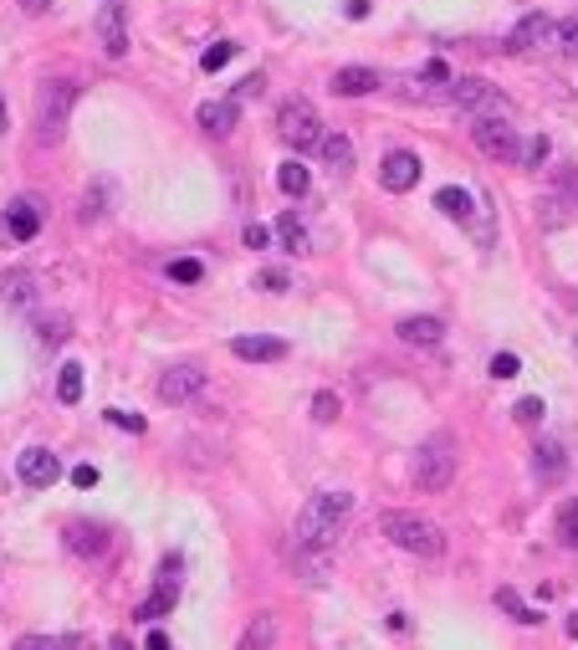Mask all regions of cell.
<instances>
[{
    "label": "cell",
    "instance_id": "cell-50",
    "mask_svg": "<svg viewBox=\"0 0 578 650\" xmlns=\"http://www.w3.org/2000/svg\"><path fill=\"white\" fill-rule=\"evenodd\" d=\"M113 650H133V645H129V640H113Z\"/></svg>",
    "mask_w": 578,
    "mask_h": 650
},
{
    "label": "cell",
    "instance_id": "cell-46",
    "mask_svg": "<svg viewBox=\"0 0 578 650\" xmlns=\"http://www.w3.org/2000/svg\"><path fill=\"white\" fill-rule=\"evenodd\" d=\"M143 650H169V635H164V630H149V640H143Z\"/></svg>",
    "mask_w": 578,
    "mask_h": 650
},
{
    "label": "cell",
    "instance_id": "cell-40",
    "mask_svg": "<svg viewBox=\"0 0 578 650\" xmlns=\"http://www.w3.org/2000/svg\"><path fill=\"white\" fill-rule=\"evenodd\" d=\"M517 369H522V364H517V353H497V359H491V379H512Z\"/></svg>",
    "mask_w": 578,
    "mask_h": 650
},
{
    "label": "cell",
    "instance_id": "cell-38",
    "mask_svg": "<svg viewBox=\"0 0 578 650\" xmlns=\"http://www.w3.org/2000/svg\"><path fill=\"white\" fill-rule=\"evenodd\" d=\"M512 415L522 420V425H538V420H542V400H532V394H527V400L512 404Z\"/></svg>",
    "mask_w": 578,
    "mask_h": 650
},
{
    "label": "cell",
    "instance_id": "cell-13",
    "mask_svg": "<svg viewBox=\"0 0 578 650\" xmlns=\"http://www.w3.org/2000/svg\"><path fill=\"white\" fill-rule=\"evenodd\" d=\"M200 384H205V374H200L194 364H174V369L159 374V400L164 404H190L194 394H200Z\"/></svg>",
    "mask_w": 578,
    "mask_h": 650
},
{
    "label": "cell",
    "instance_id": "cell-16",
    "mask_svg": "<svg viewBox=\"0 0 578 650\" xmlns=\"http://www.w3.org/2000/svg\"><path fill=\"white\" fill-rule=\"evenodd\" d=\"M405 343H415V349H440L446 343V323L440 318H430V312H415V318H399L394 328Z\"/></svg>",
    "mask_w": 578,
    "mask_h": 650
},
{
    "label": "cell",
    "instance_id": "cell-10",
    "mask_svg": "<svg viewBox=\"0 0 578 650\" xmlns=\"http://www.w3.org/2000/svg\"><path fill=\"white\" fill-rule=\"evenodd\" d=\"M415 180H420V154H415V149H389V154L379 159V184H384V190L405 195V190H415Z\"/></svg>",
    "mask_w": 578,
    "mask_h": 650
},
{
    "label": "cell",
    "instance_id": "cell-37",
    "mask_svg": "<svg viewBox=\"0 0 578 650\" xmlns=\"http://www.w3.org/2000/svg\"><path fill=\"white\" fill-rule=\"evenodd\" d=\"M257 287H261V292H277V298H282L287 287H292V277L277 272V267H267V272H257Z\"/></svg>",
    "mask_w": 578,
    "mask_h": 650
},
{
    "label": "cell",
    "instance_id": "cell-22",
    "mask_svg": "<svg viewBox=\"0 0 578 650\" xmlns=\"http://www.w3.org/2000/svg\"><path fill=\"white\" fill-rule=\"evenodd\" d=\"M113 195H118V184L108 180V174H98V180L88 184V195H82V210H78V215H82L88 225H92V221H103L108 210H113Z\"/></svg>",
    "mask_w": 578,
    "mask_h": 650
},
{
    "label": "cell",
    "instance_id": "cell-26",
    "mask_svg": "<svg viewBox=\"0 0 578 650\" xmlns=\"http://www.w3.org/2000/svg\"><path fill=\"white\" fill-rule=\"evenodd\" d=\"M436 205H440V215H450V221H461V225L476 215L471 190H461V184H446V190H436Z\"/></svg>",
    "mask_w": 578,
    "mask_h": 650
},
{
    "label": "cell",
    "instance_id": "cell-18",
    "mask_svg": "<svg viewBox=\"0 0 578 650\" xmlns=\"http://www.w3.org/2000/svg\"><path fill=\"white\" fill-rule=\"evenodd\" d=\"M98 37H103V52L108 57L129 52V31H123V5H118V0H108L103 11H98Z\"/></svg>",
    "mask_w": 578,
    "mask_h": 650
},
{
    "label": "cell",
    "instance_id": "cell-12",
    "mask_svg": "<svg viewBox=\"0 0 578 650\" xmlns=\"http://www.w3.org/2000/svg\"><path fill=\"white\" fill-rule=\"evenodd\" d=\"M16 477L26 481L31 492H41V487H52V481L62 477V461H57L47 446H31V451H21V461H16Z\"/></svg>",
    "mask_w": 578,
    "mask_h": 650
},
{
    "label": "cell",
    "instance_id": "cell-27",
    "mask_svg": "<svg viewBox=\"0 0 578 650\" xmlns=\"http://www.w3.org/2000/svg\"><path fill=\"white\" fill-rule=\"evenodd\" d=\"M82 390H88V379H82V364L72 359V364H62V374H57V400H62V404H78Z\"/></svg>",
    "mask_w": 578,
    "mask_h": 650
},
{
    "label": "cell",
    "instance_id": "cell-31",
    "mask_svg": "<svg viewBox=\"0 0 578 650\" xmlns=\"http://www.w3.org/2000/svg\"><path fill=\"white\" fill-rule=\"evenodd\" d=\"M497 604H501L507 614H512V620H522V624H538V620H542V614L532 610V604H522V599H517V589H497Z\"/></svg>",
    "mask_w": 578,
    "mask_h": 650
},
{
    "label": "cell",
    "instance_id": "cell-30",
    "mask_svg": "<svg viewBox=\"0 0 578 650\" xmlns=\"http://www.w3.org/2000/svg\"><path fill=\"white\" fill-rule=\"evenodd\" d=\"M558 543L578 548V497H568L563 508H558Z\"/></svg>",
    "mask_w": 578,
    "mask_h": 650
},
{
    "label": "cell",
    "instance_id": "cell-9",
    "mask_svg": "<svg viewBox=\"0 0 578 650\" xmlns=\"http://www.w3.org/2000/svg\"><path fill=\"white\" fill-rule=\"evenodd\" d=\"M180 579H184V559H180V553H169L164 569H159V584L149 589V599L139 604L143 620H159V614L174 610V599H180Z\"/></svg>",
    "mask_w": 578,
    "mask_h": 650
},
{
    "label": "cell",
    "instance_id": "cell-15",
    "mask_svg": "<svg viewBox=\"0 0 578 650\" xmlns=\"http://www.w3.org/2000/svg\"><path fill=\"white\" fill-rule=\"evenodd\" d=\"M231 353H236V359H246V364H277V359H287V339L241 333V339H231Z\"/></svg>",
    "mask_w": 578,
    "mask_h": 650
},
{
    "label": "cell",
    "instance_id": "cell-11",
    "mask_svg": "<svg viewBox=\"0 0 578 650\" xmlns=\"http://www.w3.org/2000/svg\"><path fill=\"white\" fill-rule=\"evenodd\" d=\"M41 221H47V205H41L37 195H21L5 205V221H0V231L11 236V241H31V236L41 231Z\"/></svg>",
    "mask_w": 578,
    "mask_h": 650
},
{
    "label": "cell",
    "instance_id": "cell-32",
    "mask_svg": "<svg viewBox=\"0 0 578 650\" xmlns=\"http://www.w3.org/2000/svg\"><path fill=\"white\" fill-rule=\"evenodd\" d=\"M552 190H558L568 205H578V164H558V170H552Z\"/></svg>",
    "mask_w": 578,
    "mask_h": 650
},
{
    "label": "cell",
    "instance_id": "cell-24",
    "mask_svg": "<svg viewBox=\"0 0 578 650\" xmlns=\"http://www.w3.org/2000/svg\"><path fill=\"white\" fill-rule=\"evenodd\" d=\"M0 298H5V308H37V277H31L26 267L5 272V282H0Z\"/></svg>",
    "mask_w": 578,
    "mask_h": 650
},
{
    "label": "cell",
    "instance_id": "cell-20",
    "mask_svg": "<svg viewBox=\"0 0 578 650\" xmlns=\"http://www.w3.org/2000/svg\"><path fill=\"white\" fill-rule=\"evenodd\" d=\"M379 82H384V78H379L373 67H343V72H333L328 88H333L338 98H363V92H373Z\"/></svg>",
    "mask_w": 578,
    "mask_h": 650
},
{
    "label": "cell",
    "instance_id": "cell-6",
    "mask_svg": "<svg viewBox=\"0 0 578 650\" xmlns=\"http://www.w3.org/2000/svg\"><path fill=\"white\" fill-rule=\"evenodd\" d=\"M450 103L461 108V113H471L476 123H481V118H507V92L501 88H491L487 78H456L450 82Z\"/></svg>",
    "mask_w": 578,
    "mask_h": 650
},
{
    "label": "cell",
    "instance_id": "cell-7",
    "mask_svg": "<svg viewBox=\"0 0 578 650\" xmlns=\"http://www.w3.org/2000/svg\"><path fill=\"white\" fill-rule=\"evenodd\" d=\"M471 143L487 159H497V164H517V159H522V139H517V129L507 118H481V123H471Z\"/></svg>",
    "mask_w": 578,
    "mask_h": 650
},
{
    "label": "cell",
    "instance_id": "cell-8",
    "mask_svg": "<svg viewBox=\"0 0 578 650\" xmlns=\"http://www.w3.org/2000/svg\"><path fill=\"white\" fill-rule=\"evenodd\" d=\"M542 47H558V21L548 11H527L507 37V52L522 57V52H542Z\"/></svg>",
    "mask_w": 578,
    "mask_h": 650
},
{
    "label": "cell",
    "instance_id": "cell-3",
    "mask_svg": "<svg viewBox=\"0 0 578 650\" xmlns=\"http://www.w3.org/2000/svg\"><path fill=\"white\" fill-rule=\"evenodd\" d=\"M72 108H78V82L67 78H47L37 92V143H62L67 123H72Z\"/></svg>",
    "mask_w": 578,
    "mask_h": 650
},
{
    "label": "cell",
    "instance_id": "cell-35",
    "mask_svg": "<svg viewBox=\"0 0 578 650\" xmlns=\"http://www.w3.org/2000/svg\"><path fill=\"white\" fill-rule=\"evenodd\" d=\"M231 57H236V41H215V47L200 57V67H205V72H220V67L231 62Z\"/></svg>",
    "mask_w": 578,
    "mask_h": 650
},
{
    "label": "cell",
    "instance_id": "cell-19",
    "mask_svg": "<svg viewBox=\"0 0 578 650\" xmlns=\"http://www.w3.org/2000/svg\"><path fill=\"white\" fill-rule=\"evenodd\" d=\"M236 650H277V614L271 610L251 614L246 630H241V640H236Z\"/></svg>",
    "mask_w": 578,
    "mask_h": 650
},
{
    "label": "cell",
    "instance_id": "cell-43",
    "mask_svg": "<svg viewBox=\"0 0 578 650\" xmlns=\"http://www.w3.org/2000/svg\"><path fill=\"white\" fill-rule=\"evenodd\" d=\"M108 420H113V425H123V430H133V435L143 430V420H139V415H129V410H108Z\"/></svg>",
    "mask_w": 578,
    "mask_h": 650
},
{
    "label": "cell",
    "instance_id": "cell-34",
    "mask_svg": "<svg viewBox=\"0 0 578 650\" xmlns=\"http://www.w3.org/2000/svg\"><path fill=\"white\" fill-rule=\"evenodd\" d=\"M338 410H343V404H338L333 390H318V394H312V420H318V425H333Z\"/></svg>",
    "mask_w": 578,
    "mask_h": 650
},
{
    "label": "cell",
    "instance_id": "cell-39",
    "mask_svg": "<svg viewBox=\"0 0 578 650\" xmlns=\"http://www.w3.org/2000/svg\"><path fill=\"white\" fill-rule=\"evenodd\" d=\"M41 339H47V343H62V339H67V318H62V312L41 318Z\"/></svg>",
    "mask_w": 578,
    "mask_h": 650
},
{
    "label": "cell",
    "instance_id": "cell-36",
    "mask_svg": "<svg viewBox=\"0 0 578 650\" xmlns=\"http://www.w3.org/2000/svg\"><path fill=\"white\" fill-rule=\"evenodd\" d=\"M542 159H548V139H527L522 143V170H542Z\"/></svg>",
    "mask_w": 578,
    "mask_h": 650
},
{
    "label": "cell",
    "instance_id": "cell-1",
    "mask_svg": "<svg viewBox=\"0 0 578 650\" xmlns=\"http://www.w3.org/2000/svg\"><path fill=\"white\" fill-rule=\"evenodd\" d=\"M348 518H353V492H343V487L308 497V508L297 512V528H292L297 548H333Z\"/></svg>",
    "mask_w": 578,
    "mask_h": 650
},
{
    "label": "cell",
    "instance_id": "cell-14",
    "mask_svg": "<svg viewBox=\"0 0 578 650\" xmlns=\"http://www.w3.org/2000/svg\"><path fill=\"white\" fill-rule=\"evenodd\" d=\"M67 548H72L78 559H103L108 548H113V533H108L103 522H72V528H67Z\"/></svg>",
    "mask_w": 578,
    "mask_h": 650
},
{
    "label": "cell",
    "instance_id": "cell-42",
    "mask_svg": "<svg viewBox=\"0 0 578 650\" xmlns=\"http://www.w3.org/2000/svg\"><path fill=\"white\" fill-rule=\"evenodd\" d=\"M246 246H251V251H267V246H271V231H267V225H246Z\"/></svg>",
    "mask_w": 578,
    "mask_h": 650
},
{
    "label": "cell",
    "instance_id": "cell-28",
    "mask_svg": "<svg viewBox=\"0 0 578 650\" xmlns=\"http://www.w3.org/2000/svg\"><path fill=\"white\" fill-rule=\"evenodd\" d=\"M164 272H169V282L194 287V282H205V261H200V257H174V261L164 267Z\"/></svg>",
    "mask_w": 578,
    "mask_h": 650
},
{
    "label": "cell",
    "instance_id": "cell-21",
    "mask_svg": "<svg viewBox=\"0 0 578 650\" xmlns=\"http://www.w3.org/2000/svg\"><path fill=\"white\" fill-rule=\"evenodd\" d=\"M236 118H241V108H236V103H200V108H194V123H200L210 139H226V133L236 129Z\"/></svg>",
    "mask_w": 578,
    "mask_h": 650
},
{
    "label": "cell",
    "instance_id": "cell-17",
    "mask_svg": "<svg viewBox=\"0 0 578 650\" xmlns=\"http://www.w3.org/2000/svg\"><path fill=\"white\" fill-rule=\"evenodd\" d=\"M532 477L542 481V487H558V481L568 477V451L558 441H538L532 446Z\"/></svg>",
    "mask_w": 578,
    "mask_h": 650
},
{
    "label": "cell",
    "instance_id": "cell-49",
    "mask_svg": "<svg viewBox=\"0 0 578 650\" xmlns=\"http://www.w3.org/2000/svg\"><path fill=\"white\" fill-rule=\"evenodd\" d=\"M568 635H573V640H578V610H573V614H568Z\"/></svg>",
    "mask_w": 578,
    "mask_h": 650
},
{
    "label": "cell",
    "instance_id": "cell-25",
    "mask_svg": "<svg viewBox=\"0 0 578 650\" xmlns=\"http://www.w3.org/2000/svg\"><path fill=\"white\" fill-rule=\"evenodd\" d=\"M322 164H328V170L333 174H348L353 170V139H348V133H322Z\"/></svg>",
    "mask_w": 578,
    "mask_h": 650
},
{
    "label": "cell",
    "instance_id": "cell-47",
    "mask_svg": "<svg viewBox=\"0 0 578 650\" xmlns=\"http://www.w3.org/2000/svg\"><path fill=\"white\" fill-rule=\"evenodd\" d=\"M21 11H26V16H47V11H52V0H21Z\"/></svg>",
    "mask_w": 578,
    "mask_h": 650
},
{
    "label": "cell",
    "instance_id": "cell-33",
    "mask_svg": "<svg viewBox=\"0 0 578 650\" xmlns=\"http://www.w3.org/2000/svg\"><path fill=\"white\" fill-rule=\"evenodd\" d=\"M11 650H78V640H67V635H21Z\"/></svg>",
    "mask_w": 578,
    "mask_h": 650
},
{
    "label": "cell",
    "instance_id": "cell-23",
    "mask_svg": "<svg viewBox=\"0 0 578 650\" xmlns=\"http://www.w3.org/2000/svg\"><path fill=\"white\" fill-rule=\"evenodd\" d=\"M271 236H277V241H282V251H292V257H308V251H312V236H308V225L297 221V210H282Z\"/></svg>",
    "mask_w": 578,
    "mask_h": 650
},
{
    "label": "cell",
    "instance_id": "cell-2",
    "mask_svg": "<svg viewBox=\"0 0 578 650\" xmlns=\"http://www.w3.org/2000/svg\"><path fill=\"white\" fill-rule=\"evenodd\" d=\"M379 533H384L394 548L415 553V559H440V553H446V533H440L430 518H420V512H399V508H389L384 518H379Z\"/></svg>",
    "mask_w": 578,
    "mask_h": 650
},
{
    "label": "cell",
    "instance_id": "cell-5",
    "mask_svg": "<svg viewBox=\"0 0 578 650\" xmlns=\"http://www.w3.org/2000/svg\"><path fill=\"white\" fill-rule=\"evenodd\" d=\"M277 133L287 149H322V118L308 98H287L277 108Z\"/></svg>",
    "mask_w": 578,
    "mask_h": 650
},
{
    "label": "cell",
    "instance_id": "cell-48",
    "mask_svg": "<svg viewBox=\"0 0 578 650\" xmlns=\"http://www.w3.org/2000/svg\"><path fill=\"white\" fill-rule=\"evenodd\" d=\"M72 481H78V487H92V481H98V471H92V467H78V471H72Z\"/></svg>",
    "mask_w": 578,
    "mask_h": 650
},
{
    "label": "cell",
    "instance_id": "cell-51",
    "mask_svg": "<svg viewBox=\"0 0 578 650\" xmlns=\"http://www.w3.org/2000/svg\"><path fill=\"white\" fill-rule=\"evenodd\" d=\"M0 133H5V103H0Z\"/></svg>",
    "mask_w": 578,
    "mask_h": 650
},
{
    "label": "cell",
    "instance_id": "cell-4",
    "mask_svg": "<svg viewBox=\"0 0 578 650\" xmlns=\"http://www.w3.org/2000/svg\"><path fill=\"white\" fill-rule=\"evenodd\" d=\"M410 477L420 492H446L456 481V441L450 435H430L420 451L410 456Z\"/></svg>",
    "mask_w": 578,
    "mask_h": 650
},
{
    "label": "cell",
    "instance_id": "cell-45",
    "mask_svg": "<svg viewBox=\"0 0 578 650\" xmlns=\"http://www.w3.org/2000/svg\"><path fill=\"white\" fill-rule=\"evenodd\" d=\"M261 82H267V78H261V72H251V78L241 82V98H257V92H261Z\"/></svg>",
    "mask_w": 578,
    "mask_h": 650
},
{
    "label": "cell",
    "instance_id": "cell-29",
    "mask_svg": "<svg viewBox=\"0 0 578 650\" xmlns=\"http://www.w3.org/2000/svg\"><path fill=\"white\" fill-rule=\"evenodd\" d=\"M277 184H282V195H308V184H312V174H308V164H282L277 170Z\"/></svg>",
    "mask_w": 578,
    "mask_h": 650
},
{
    "label": "cell",
    "instance_id": "cell-44",
    "mask_svg": "<svg viewBox=\"0 0 578 650\" xmlns=\"http://www.w3.org/2000/svg\"><path fill=\"white\" fill-rule=\"evenodd\" d=\"M343 16H348V21H363V16H369V0H348Z\"/></svg>",
    "mask_w": 578,
    "mask_h": 650
},
{
    "label": "cell",
    "instance_id": "cell-41",
    "mask_svg": "<svg viewBox=\"0 0 578 650\" xmlns=\"http://www.w3.org/2000/svg\"><path fill=\"white\" fill-rule=\"evenodd\" d=\"M558 47H563L568 57H578V21H563V26H558Z\"/></svg>",
    "mask_w": 578,
    "mask_h": 650
}]
</instances>
